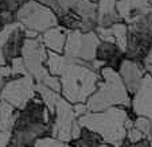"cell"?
<instances>
[{"mask_svg": "<svg viewBox=\"0 0 152 147\" xmlns=\"http://www.w3.org/2000/svg\"><path fill=\"white\" fill-rule=\"evenodd\" d=\"M102 143L104 142L101 140V138L97 134L82 128L81 136L78 139H75V140L70 142V146L72 147H100Z\"/></svg>", "mask_w": 152, "mask_h": 147, "instance_id": "18", "label": "cell"}, {"mask_svg": "<svg viewBox=\"0 0 152 147\" xmlns=\"http://www.w3.org/2000/svg\"><path fill=\"white\" fill-rule=\"evenodd\" d=\"M62 142L57 140L53 136H45V138H40L35 142L34 147H63Z\"/></svg>", "mask_w": 152, "mask_h": 147, "instance_id": "24", "label": "cell"}, {"mask_svg": "<svg viewBox=\"0 0 152 147\" xmlns=\"http://www.w3.org/2000/svg\"><path fill=\"white\" fill-rule=\"evenodd\" d=\"M31 147H34V146H31Z\"/></svg>", "mask_w": 152, "mask_h": 147, "instance_id": "31", "label": "cell"}, {"mask_svg": "<svg viewBox=\"0 0 152 147\" xmlns=\"http://www.w3.org/2000/svg\"><path fill=\"white\" fill-rule=\"evenodd\" d=\"M35 96V81L31 76L10 78L0 90V100L11 104L18 111L24 110Z\"/></svg>", "mask_w": 152, "mask_h": 147, "instance_id": "6", "label": "cell"}, {"mask_svg": "<svg viewBox=\"0 0 152 147\" xmlns=\"http://www.w3.org/2000/svg\"><path fill=\"white\" fill-rule=\"evenodd\" d=\"M73 111H74V115H75V118H77V119L81 118V116H83V115H86V113L89 112L86 103L73 104Z\"/></svg>", "mask_w": 152, "mask_h": 147, "instance_id": "25", "label": "cell"}, {"mask_svg": "<svg viewBox=\"0 0 152 147\" xmlns=\"http://www.w3.org/2000/svg\"><path fill=\"white\" fill-rule=\"evenodd\" d=\"M100 77L96 92L86 101L89 112H101L112 107L131 110V95L117 70L104 66L100 70Z\"/></svg>", "mask_w": 152, "mask_h": 147, "instance_id": "3", "label": "cell"}, {"mask_svg": "<svg viewBox=\"0 0 152 147\" xmlns=\"http://www.w3.org/2000/svg\"><path fill=\"white\" fill-rule=\"evenodd\" d=\"M39 84H43L45 87L50 88L51 90H54V92H57V93H59V95H61V81H59V77H55V76L47 74Z\"/></svg>", "mask_w": 152, "mask_h": 147, "instance_id": "22", "label": "cell"}, {"mask_svg": "<svg viewBox=\"0 0 152 147\" xmlns=\"http://www.w3.org/2000/svg\"><path fill=\"white\" fill-rule=\"evenodd\" d=\"M98 45L100 39L94 31H67L63 55L70 60L90 64L93 60H96Z\"/></svg>", "mask_w": 152, "mask_h": 147, "instance_id": "5", "label": "cell"}, {"mask_svg": "<svg viewBox=\"0 0 152 147\" xmlns=\"http://www.w3.org/2000/svg\"><path fill=\"white\" fill-rule=\"evenodd\" d=\"M109 31L112 34L113 39H115L116 46L123 53H125L126 38H128V24H125L124 22H117V23L112 24L109 27Z\"/></svg>", "mask_w": 152, "mask_h": 147, "instance_id": "17", "label": "cell"}, {"mask_svg": "<svg viewBox=\"0 0 152 147\" xmlns=\"http://www.w3.org/2000/svg\"><path fill=\"white\" fill-rule=\"evenodd\" d=\"M24 1L26 0H0V11H8L16 14V11Z\"/></svg>", "mask_w": 152, "mask_h": 147, "instance_id": "21", "label": "cell"}, {"mask_svg": "<svg viewBox=\"0 0 152 147\" xmlns=\"http://www.w3.org/2000/svg\"><path fill=\"white\" fill-rule=\"evenodd\" d=\"M117 0H98L97 3V27H110L121 22L116 10Z\"/></svg>", "mask_w": 152, "mask_h": 147, "instance_id": "13", "label": "cell"}, {"mask_svg": "<svg viewBox=\"0 0 152 147\" xmlns=\"http://www.w3.org/2000/svg\"><path fill=\"white\" fill-rule=\"evenodd\" d=\"M90 1H93V3H97L98 0H90Z\"/></svg>", "mask_w": 152, "mask_h": 147, "instance_id": "29", "label": "cell"}, {"mask_svg": "<svg viewBox=\"0 0 152 147\" xmlns=\"http://www.w3.org/2000/svg\"><path fill=\"white\" fill-rule=\"evenodd\" d=\"M133 127L137 128L147 138V136H149L152 132V121L148 120L147 118H143V116H136V118L133 119Z\"/></svg>", "mask_w": 152, "mask_h": 147, "instance_id": "19", "label": "cell"}, {"mask_svg": "<svg viewBox=\"0 0 152 147\" xmlns=\"http://www.w3.org/2000/svg\"><path fill=\"white\" fill-rule=\"evenodd\" d=\"M75 120L77 118L73 111V104L61 97L57 103L54 115H53L50 136L62 143H70L72 142V127Z\"/></svg>", "mask_w": 152, "mask_h": 147, "instance_id": "8", "label": "cell"}, {"mask_svg": "<svg viewBox=\"0 0 152 147\" xmlns=\"http://www.w3.org/2000/svg\"><path fill=\"white\" fill-rule=\"evenodd\" d=\"M70 58L65 57L63 54H57V53H47V60H46V69L49 72V74L55 76V77H61L65 69L67 68V65L70 64Z\"/></svg>", "mask_w": 152, "mask_h": 147, "instance_id": "15", "label": "cell"}, {"mask_svg": "<svg viewBox=\"0 0 152 147\" xmlns=\"http://www.w3.org/2000/svg\"><path fill=\"white\" fill-rule=\"evenodd\" d=\"M149 3H152V0H151V1H149Z\"/></svg>", "mask_w": 152, "mask_h": 147, "instance_id": "30", "label": "cell"}, {"mask_svg": "<svg viewBox=\"0 0 152 147\" xmlns=\"http://www.w3.org/2000/svg\"><path fill=\"white\" fill-rule=\"evenodd\" d=\"M100 147H110V146H108V144H105V143H102V144H101V146Z\"/></svg>", "mask_w": 152, "mask_h": 147, "instance_id": "28", "label": "cell"}, {"mask_svg": "<svg viewBox=\"0 0 152 147\" xmlns=\"http://www.w3.org/2000/svg\"><path fill=\"white\" fill-rule=\"evenodd\" d=\"M85 130L97 134L101 140L110 147L125 146L126 131L133 127V118L123 107H112L101 112H88L77 119Z\"/></svg>", "mask_w": 152, "mask_h": 147, "instance_id": "1", "label": "cell"}, {"mask_svg": "<svg viewBox=\"0 0 152 147\" xmlns=\"http://www.w3.org/2000/svg\"><path fill=\"white\" fill-rule=\"evenodd\" d=\"M124 147H149V139H143L140 142H136L132 144H126Z\"/></svg>", "mask_w": 152, "mask_h": 147, "instance_id": "26", "label": "cell"}, {"mask_svg": "<svg viewBox=\"0 0 152 147\" xmlns=\"http://www.w3.org/2000/svg\"><path fill=\"white\" fill-rule=\"evenodd\" d=\"M10 66L12 69V74L14 77H20V76H28L26 70V66H24V62L22 60V57H16L14 60L10 61Z\"/></svg>", "mask_w": 152, "mask_h": 147, "instance_id": "20", "label": "cell"}, {"mask_svg": "<svg viewBox=\"0 0 152 147\" xmlns=\"http://www.w3.org/2000/svg\"><path fill=\"white\" fill-rule=\"evenodd\" d=\"M143 139H147L144 136V134H141L137 128L135 127H131L128 131H126V135H125V146L126 144H132L136 143V142H140Z\"/></svg>", "mask_w": 152, "mask_h": 147, "instance_id": "23", "label": "cell"}, {"mask_svg": "<svg viewBox=\"0 0 152 147\" xmlns=\"http://www.w3.org/2000/svg\"><path fill=\"white\" fill-rule=\"evenodd\" d=\"M66 34H67V31L63 27L57 26V27H53V29L45 31L43 34H40L39 39L43 46L46 47L47 51L63 54L65 42H66Z\"/></svg>", "mask_w": 152, "mask_h": 147, "instance_id": "11", "label": "cell"}, {"mask_svg": "<svg viewBox=\"0 0 152 147\" xmlns=\"http://www.w3.org/2000/svg\"><path fill=\"white\" fill-rule=\"evenodd\" d=\"M47 53L49 51L42 45L39 37L35 39H24L20 57L23 60L28 76L34 78L35 82H40L49 74L45 65L47 60Z\"/></svg>", "mask_w": 152, "mask_h": 147, "instance_id": "7", "label": "cell"}, {"mask_svg": "<svg viewBox=\"0 0 152 147\" xmlns=\"http://www.w3.org/2000/svg\"><path fill=\"white\" fill-rule=\"evenodd\" d=\"M123 58H124V53L115 43L100 42V45L97 47V51H96V60L104 62L105 66L113 68V69L117 70Z\"/></svg>", "mask_w": 152, "mask_h": 147, "instance_id": "12", "label": "cell"}, {"mask_svg": "<svg viewBox=\"0 0 152 147\" xmlns=\"http://www.w3.org/2000/svg\"><path fill=\"white\" fill-rule=\"evenodd\" d=\"M35 92H37V95L39 96V98L42 100L43 105L49 110V112L51 113V116H53L54 115L55 107H57V103L59 101V98L62 97V96L39 82H35Z\"/></svg>", "mask_w": 152, "mask_h": 147, "instance_id": "16", "label": "cell"}, {"mask_svg": "<svg viewBox=\"0 0 152 147\" xmlns=\"http://www.w3.org/2000/svg\"><path fill=\"white\" fill-rule=\"evenodd\" d=\"M15 20L26 30L38 34L58 26V18L49 7L35 0H26L15 14Z\"/></svg>", "mask_w": 152, "mask_h": 147, "instance_id": "4", "label": "cell"}, {"mask_svg": "<svg viewBox=\"0 0 152 147\" xmlns=\"http://www.w3.org/2000/svg\"><path fill=\"white\" fill-rule=\"evenodd\" d=\"M100 73L93 70L89 64L72 60L61 74V96L70 104L86 103L96 92Z\"/></svg>", "mask_w": 152, "mask_h": 147, "instance_id": "2", "label": "cell"}, {"mask_svg": "<svg viewBox=\"0 0 152 147\" xmlns=\"http://www.w3.org/2000/svg\"><path fill=\"white\" fill-rule=\"evenodd\" d=\"M4 84H6V80H4V78L0 76V90H1V88L4 87Z\"/></svg>", "mask_w": 152, "mask_h": 147, "instance_id": "27", "label": "cell"}, {"mask_svg": "<svg viewBox=\"0 0 152 147\" xmlns=\"http://www.w3.org/2000/svg\"><path fill=\"white\" fill-rule=\"evenodd\" d=\"M131 110L136 116L152 121V76H144L137 90L131 96Z\"/></svg>", "mask_w": 152, "mask_h": 147, "instance_id": "9", "label": "cell"}, {"mask_svg": "<svg viewBox=\"0 0 152 147\" xmlns=\"http://www.w3.org/2000/svg\"><path fill=\"white\" fill-rule=\"evenodd\" d=\"M117 72L131 96L137 90L141 80L145 76V70H144L141 62L129 60V58H125V57L121 60L120 65L117 68Z\"/></svg>", "mask_w": 152, "mask_h": 147, "instance_id": "10", "label": "cell"}, {"mask_svg": "<svg viewBox=\"0 0 152 147\" xmlns=\"http://www.w3.org/2000/svg\"><path fill=\"white\" fill-rule=\"evenodd\" d=\"M18 110H15L11 104L0 100V132L11 134L16 120Z\"/></svg>", "mask_w": 152, "mask_h": 147, "instance_id": "14", "label": "cell"}]
</instances>
